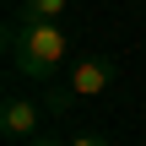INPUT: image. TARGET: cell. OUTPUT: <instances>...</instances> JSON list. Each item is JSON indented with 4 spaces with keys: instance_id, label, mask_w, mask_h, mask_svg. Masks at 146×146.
Listing matches in <instances>:
<instances>
[{
    "instance_id": "obj_1",
    "label": "cell",
    "mask_w": 146,
    "mask_h": 146,
    "mask_svg": "<svg viewBox=\"0 0 146 146\" xmlns=\"http://www.w3.org/2000/svg\"><path fill=\"white\" fill-rule=\"evenodd\" d=\"M65 49H70V38H65L60 22H33V16L16 11V22L5 27V54L16 65V76H27V81H49L60 70Z\"/></svg>"
},
{
    "instance_id": "obj_2",
    "label": "cell",
    "mask_w": 146,
    "mask_h": 146,
    "mask_svg": "<svg viewBox=\"0 0 146 146\" xmlns=\"http://www.w3.org/2000/svg\"><path fill=\"white\" fill-rule=\"evenodd\" d=\"M38 125H43V108L27 92H5V103H0V135L5 141H33Z\"/></svg>"
},
{
    "instance_id": "obj_3",
    "label": "cell",
    "mask_w": 146,
    "mask_h": 146,
    "mask_svg": "<svg viewBox=\"0 0 146 146\" xmlns=\"http://www.w3.org/2000/svg\"><path fill=\"white\" fill-rule=\"evenodd\" d=\"M76 98H98V92H108L114 87V60H103V54H81L76 65H70V81H65Z\"/></svg>"
},
{
    "instance_id": "obj_4",
    "label": "cell",
    "mask_w": 146,
    "mask_h": 146,
    "mask_svg": "<svg viewBox=\"0 0 146 146\" xmlns=\"http://www.w3.org/2000/svg\"><path fill=\"white\" fill-rule=\"evenodd\" d=\"M70 11V0H22V16H33V22H60Z\"/></svg>"
},
{
    "instance_id": "obj_5",
    "label": "cell",
    "mask_w": 146,
    "mask_h": 146,
    "mask_svg": "<svg viewBox=\"0 0 146 146\" xmlns=\"http://www.w3.org/2000/svg\"><path fill=\"white\" fill-rule=\"evenodd\" d=\"M22 146H70V141H60V135H49V130H38L33 141H22Z\"/></svg>"
},
{
    "instance_id": "obj_6",
    "label": "cell",
    "mask_w": 146,
    "mask_h": 146,
    "mask_svg": "<svg viewBox=\"0 0 146 146\" xmlns=\"http://www.w3.org/2000/svg\"><path fill=\"white\" fill-rule=\"evenodd\" d=\"M70 146H108V141H103V135H76Z\"/></svg>"
}]
</instances>
